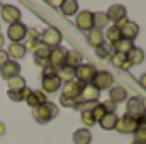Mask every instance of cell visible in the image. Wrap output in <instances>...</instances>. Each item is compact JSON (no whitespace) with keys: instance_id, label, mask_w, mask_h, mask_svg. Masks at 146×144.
Masks as SVG:
<instances>
[{"instance_id":"obj_1","label":"cell","mask_w":146,"mask_h":144,"mask_svg":"<svg viewBox=\"0 0 146 144\" xmlns=\"http://www.w3.org/2000/svg\"><path fill=\"white\" fill-rule=\"evenodd\" d=\"M58 112H60V108H58L56 104L46 102V104H42L41 107H37V108L33 110V117H34V120L39 122V124H46V122L53 120V119L58 115Z\"/></svg>"},{"instance_id":"obj_2","label":"cell","mask_w":146,"mask_h":144,"mask_svg":"<svg viewBox=\"0 0 146 144\" xmlns=\"http://www.w3.org/2000/svg\"><path fill=\"white\" fill-rule=\"evenodd\" d=\"M126 115L136 119V120H141L143 114H145V108H146V102L145 98L141 97H131L126 100Z\"/></svg>"},{"instance_id":"obj_3","label":"cell","mask_w":146,"mask_h":144,"mask_svg":"<svg viewBox=\"0 0 146 144\" xmlns=\"http://www.w3.org/2000/svg\"><path fill=\"white\" fill-rule=\"evenodd\" d=\"M139 126H141L139 120H136V119H133V117H129V115L124 114L122 117L117 119V124H115L114 129L117 132H121V134H134Z\"/></svg>"},{"instance_id":"obj_4","label":"cell","mask_w":146,"mask_h":144,"mask_svg":"<svg viewBox=\"0 0 146 144\" xmlns=\"http://www.w3.org/2000/svg\"><path fill=\"white\" fill-rule=\"evenodd\" d=\"M61 41H63V34L56 27H48L44 32H41V42L44 46H48L49 49L61 46Z\"/></svg>"},{"instance_id":"obj_5","label":"cell","mask_w":146,"mask_h":144,"mask_svg":"<svg viewBox=\"0 0 146 144\" xmlns=\"http://www.w3.org/2000/svg\"><path fill=\"white\" fill-rule=\"evenodd\" d=\"M90 85H92V87H95L99 92H102V90H109V88L114 87V76H112L109 71H106V70L97 71Z\"/></svg>"},{"instance_id":"obj_6","label":"cell","mask_w":146,"mask_h":144,"mask_svg":"<svg viewBox=\"0 0 146 144\" xmlns=\"http://www.w3.org/2000/svg\"><path fill=\"white\" fill-rule=\"evenodd\" d=\"M95 73H97V70H95L94 65H80V66L75 70V78H76L78 83H82V85L85 87V85H90V83H92Z\"/></svg>"},{"instance_id":"obj_7","label":"cell","mask_w":146,"mask_h":144,"mask_svg":"<svg viewBox=\"0 0 146 144\" xmlns=\"http://www.w3.org/2000/svg\"><path fill=\"white\" fill-rule=\"evenodd\" d=\"M75 24L80 31L83 32H90L94 29V12H88V10H82L76 19H75Z\"/></svg>"},{"instance_id":"obj_8","label":"cell","mask_w":146,"mask_h":144,"mask_svg":"<svg viewBox=\"0 0 146 144\" xmlns=\"http://www.w3.org/2000/svg\"><path fill=\"white\" fill-rule=\"evenodd\" d=\"M26 34H27V27H26V24H22V22L10 24L9 29H7V37H9L12 42H21L22 39H26Z\"/></svg>"},{"instance_id":"obj_9","label":"cell","mask_w":146,"mask_h":144,"mask_svg":"<svg viewBox=\"0 0 146 144\" xmlns=\"http://www.w3.org/2000/svg\"><path fill=\"white\" fill-rule=\"evenodd\" d=\"M41 87H42V93L44 95H53L60 90L61 87V80L56 76V75H51V76H42L41 80Z\"/></svg>"},{"instance_id":"obj_10","label":"cell","mask_w":146,"mask_h":144,"mask_svg":"<svg viewBox=\"0 0 146 144\" xmlns=\"http://www.w3.org/2000/svg\"><path fill=\"white\" fill-rule=\"evenodd\" d=\"M0 15L2 19L7 22V24H15V22H21V10L14 5H2L0 9Z\"/></svg>"},{"instance_id":"obj_11","label":"cell","mask_w":146,"mask_h":144,"mask_svg":"<svg viewBox=\"0 0 146 144\" xmlns=\"http://www.w3.org/2000/svg\"><path fill=\"white\" fill-rule=\"evenodd\" d=\"M82 88H83V85L78 83L76 80L66 81L61 87V97H65V98H78L80 93H82Z\"/></svg>"},{"instance_id":"obj_12","label":"cell","mask_w":146,"mask_h":144,"mask_svg":"<svg viewBox=\"0 0 146 144\" xmlns=\"http://www.w3.org/2000/svg\"><path fill=\"white\" fill-rule=\"evenodd\" d=\"M66 49L65 48H61V46H58V48H53L51 49V53H49V65L53 66V68H60V66H63L65 65V59H66Z\"/></svg>"},{"instance_id":"obj_13","label":"cell","mask_w":146,"mask_h":144,"mask_svg":"<svg viewBox=\"0 0 146 144\" xmlns=\"http://www.w3.org/2000/svg\"><path fill=\"white\" fill-rule=\"evenodd\" d=\"M99 97H100V92H99L95 87L85 85V87L82 88V93H80L78 100H80L82 104H95V102L99 100Z\"/></svg>"},{"instance_id":"obj_14","label":"cell","mask_w":146,"mask_h":144,"mask_svg":"<svg viewBox=\"0 0 146 144\" xmlns=\"http://www.w3.org/2000/svg\"><path fill=\"white\" fill-rule=\"evenodd\" d=\"M0 75H2L3 80H10V78H14V76H19V75H21V65H19L17 61L9 59L5 65L0 66Z\"/></svg>"},{"instance_id":"obj_15","label":"cell","mask_w":146,"mask_h":144,"mask_svg":"<svg viewBox=\"0 0 146 144\" xmlns=\"http://www.w3.org/2000/svg\"><path fill=\"white\" fill-rule=\"evenodd\" d=\"M33 53H34V59H36V63L39 66H46L49 63V53H51V49L48 46H44L42 42L37 44Z\"/></svg>"},{"instance_id":"obj_16","label":"cell","mask_w":146,"mask_h":144,"mask_svg":"<svg viewBox=\"0 0 146 144\" xmlns=\"http://www.w3.org/2000/svg\"><path fill=\"white\" fill-rule=\"evenodd\" d=\"M121 37L122 39H127V41H134L138 34H139V26L136 24V22H131V20H127L121 29Z\"/></svg>"},{"instance_id":"obj_17","label":"cell","mask_w":146,"mask_h":144,"mask_svg":"<svg viewBox=\"0 0 146 144\" xmlns=\"http://www.w3.org/2000/svg\"><path fill=\"white\" fill-rule=\"evenodd\" d=\"M5 53H7L9 59L12 58V61H19V59H22V58L26 56L27 49H26V46L21 44V42H10V46H9V49H7Z\"/></svg>"},{"instance_id":"obj_18","label":"cell","mask_w":146,"mask_h":144,"mask_svg":"<svg viewBox=\"0 0 146 144\" xmlns=\"http://www.w3.org/2000/svg\"><path fill=\"white\" fill-rule=\"evenodd\" d=\"M106 15H107V19H109V22L117 24L119 20L126 19V9H124L122 5H119V3H115V5H110L109 10L106 12Z\"/></svg>"},{"instance_id":"obj_19","label":"cell","mask_w":146,"mask_h":144,"mask_svg":"<svg viewBox=\"0 0 146 144\" xmlns=\"http://www.w3.org/2000/svg\"><path fill=\"white\" fill-rule=\"evenodd\" d=\"M109 100L114 102L115 105L121 104V102H126L127 100V92L124 87H119V85H114L112 88H109Z\"/></svg>"},{"instance_id":"obj_20","label":"cell","mask_w":146,"mask_h":144,"mask_svg":"<svg viewBox=\"0 0 146 144\" xmlns=\"http://www.w3.org/2000/svg\"><path fill=\"white\" fill-rule=\"evenodd\" d=\"M87 42L92 46V48H100L104 42H106V37H104V32L99 31V29H92L90 32H87Z\"/></svg>"},{"instance_id":"obj_21","label":"cell","mask_w":146,"mask_h":144,"mask_svg":"<svg viewBox=\"0 0 146 144\" xmlns=\"http://www.w3.org/2000/svg\"><path fill=\"white\" fill-rule=\"evenodd\" d=\"M73 143L75 144H90L92 143V132H90V129H87V127L76 129L73 132Z\"/></svg>"},{"instance_id":"obj_22","label":"cell","mask_w":146,"mask_h":144,"mask_svg":"<svg viewBox=\"0 0 146 144\" xmlns=\"http://www.w3.org/2000/svg\"><path fill=\"white\" fill-rule=\"evenodd\" d=\"M48 100H46V95L42 93V92H31V95L26 98V104L29 105V107L33 108H37V107H41L42 104H46Z\"/></svg>"},{"instance_id":"obj_23","label":"cell","mask_w":146,"mask_h":144,"mask_svg":"<svg viewBox=\"0 0 146 144\" xmlns=\"http://www.w3.org/2000/svg\"><path fill=\"white\" fill-rule=\"evenodd\" d=\"M26 39H27L26 49H31V51H34V48H36L37 44L41 42V32L37 31L36 27H31V29H27V34H26Z\"/></svg>"},{"instance_id":"obj_24","label":"cell","mask_w":146,"mask_h":144,"mask_svg":"<svg viewBox=\"0 0 146 144\" xmlns=\"http://www.w3.org/2000/svg\"><path fill=\"white\" fill-rule=\"evenodd\" d=\"M126 58H127V61L134 66V65H141L143 61H145V51L141 49V48H133L127 54H126Z\"/></svg>"},{"instance_id":"obj_25","label":"cell","mask_w":146,"mask_h":144,"mask_svg":"<svg viewBox=\"0 0 146 144\" xmlns=\"http://www.w3.org/2000/svg\"><path fill=\"white\" fill-rule=\"evenodd\" d=\"M110 48H112V51H114V53L127 54V53L134 48V44H133V41H127V39H119V41H117V42H114Z\"/></svg>"},{"instance_id":"obj_26","label":"cell","mask_w":146,"mask_h":144,"mask_svg":"<svg viewBox=\"0 0 146 144\" xmlns=\"http://www.w3.org/2000/svg\"><path fill=\"white\" fill-rule=\"evenodd\" d=\"M65 65L70 66V68H73V70H76L80 65H83V61H82V54H80L78 51H68V53H66Z\"/></svg>"},{"instance_id":"obj_27","label":"cell","mask_w":146,"mask_h":144,"mask_svg":"<svg viewBox=\"0 0 146 144\" xmlns=\"http://www.w3.org/2000/svg\"><path fill=\"white\" fill-rule=\"evenodd\" d=\"M90 110H92V108L88 107L87 104H85L83 108L80 110V119H82V122L87 126V129H90L92 126H95V124H97V120L94 119V115H92V112H90Z\"/></svg>"},{"instance_id":"obj_28","label":"cell","mask_w":146,"mask_h":144,"mask_svg":"<svg viewBox=\"0 0 146 144\" xmlns=\"http://www.w3.org/2000/svg\"><path fill=\"white\" fill-rule=\"evenodd\" d=\"M7 85H9V92L15 93V92H21L26 88V80L19 75V76H14L10 80H7Z\"/></svg>"},{"instance_id":"obj_29","label":"cell","mask_w":146,"mask_h":144,"mask_svg":"<svg viewBox=\"0 0 146 144\" xmlns=\"http://www.w3.org/2000/svg\"><path fill=\"white\" fill-rule=\"evenodd\" d=\"M56 76L61 80V81H73L75 80V70L70 68V66H66V65H63V66H60L58 70H56Z\"/></svg>"},{"instance_id":"obj_30","label":"cell","mask_w":146,"mask_h":144,"mask_svg":"<svg viewBox=\"0 0 146 144\" xmlns=\"http://www.w3.org/2000/svg\"><path fill=\"white\" fill-rule=\"evenodd\" d=\"M117 115L115 114H106V117L104 119H100L97 124L102 127V129H106V131H112L114 127H115V124H117Z\"/></svg>"},{"instance_id":"obj_31","label":"cell","mask_w":146,"mask_h":144,"mask_svg":"<svg viewBox=\"0 0 146 144\" xmlns=\"http://www.w3.org/2000/svg\"><path fill=\"white\" fill-rule=\"evenodd\" d=\"M61 12L66 15V17H72L78 12V2L76 0H63L61 3Z\"/></svg>"},{"instance_id":"obj_32","label":"cell","mask_w":146,"mask_h":144,"mask_svg":"<svg viewBox=\"0 0 146 144\" xmlns=\"http://www.w3.org/2000/svg\"><path fill=\"white\" fill-rule=\"evenodd\" d=\"M109 19L106 15V12H94V29L102 31L104 27H107Z\"/></svg>"},{"instance_id":"obj_33","label":"cell","mask_w":146,"mask_h":144,"mask_svg":"<svg viewBox=\"0 0 146 144\" xmlns=\"http://www.w3.org/2000/svg\"><path fill=\"white\" fill-rule=\"evenodd\" d=\"M31 88H24V90H21V92H15V93H12V92H9V98L10 100H14V102H21V100H26L29 95H31Z\"/></svg>"},{"instance_id":"obj_34","label":"cell","mask_w":146,"mask_h":144,"mask_svg":"<svg viewBox=\"0 0 146 144\" xmlns=\"http://www.w3.org/2000/svg\"><path fill=\"white\" fill-rule=\"evenodd\" d=\"M104 37H106V39H107V41L110 42V46H112L114 42H117L119 39H122V37H121V31H119L115 26L109 27V29H107V34H106Z\"/></svg>"},{"instance_id":"obj_35","label":"cell","mask_w":146,"mask_h":144,"mask_svg":"<svg viewBox=\"0 0 146 144\" xmlns=\"http://www.w3.org/2000/svg\"><path fill=\"white\" fill-rule=\"evenodd\" d=\"M127 58H126V54H121V53H112L109 58L110 65H114L115 68H121L122 65H124V61H126Z\"/></svg>"},{"instance_id":"obj_36","label":"cell","mask_w":146,"mask_h":144,"mask_svg":"<svg viewBox=\"0 0 146 144\" xmlns=\"http://www.w3.org/2000/svg\"><path fill=\"white\" fill-rule=\"evenodd\" d=\"M134 136V143H138V144H146V126H139L138 127V131L133 134Z\"/></svg>"},{"instance_id":"obj_37","label":"cell","mask_w":146,"mask_h":144,"mask_svg":"<svg viewBox=\"0 0 146 144\" xmlns=\"http://www.w3.org/2000/svg\"><path fill=\"white\" fill-rule=\"evenodd\" d=\"M90 112H92V115H94V119H95L97 122H99L100 119H104V117H106V114H107V112H106V108L102 107V104H95V105L92 107Z\"/></svg>"},{"instance_id":"obj_38","label":"cell","mask_w":146,"mask_h":144,"mask_svg":"<svg viewBox=\"0 0 146 144\" xmlns=\"http://www.w3.org/2000/svg\"><path fill=\"white\" fill-rule=\"evenodd\" d=\"M110 54H112V48L107 46L106 42H104L100 48H97V56H99V58H102V59H109Z\"/></svg>"},{"instance_id":"obj_39","label":"cell","mask_w":146,"mask_h":144,"mask_svg":"<svg viewBox=\"0 0 146 144\" xmlns=\"http://www.w3.org/2000/svg\"><path fill=\"white\" fill-rule=\"evenodd\" d=\"M102 107L106 108V112H107V114H115V110H117V105H115L114 102H110V100L102 102Z\"/></svg>"},{"instance_id":"obj_40","label":"cell","mask_w":146,"mask_h":144,"mask_svg":"<svg viewBox=\"0 0 146 144\" xmlns=\"http://www.w3.org/2000/svg\"><path fill=\"white\" fill-rule=\"evenodd\" d=\"M51 75H56V68H53L48 63L46 66H42V76H51Z\"/></svg>"},{"instance_id":"obj_41","label":"cell","mask_w":146,"mask_h":144,"mask_svg":"<svg viewBox=\"0 0 146 144\" xmlns=\"http://www.w3.org/2000/svg\"><path fill=\"white\" fill-rule=\"evenodd\" d=\"M7 61H9V56H7V53L0 49V66H2V65H5Z\"/></svg>"},{"instance_id":"obj_42","label":"cell","mask_w":146,"mask_h":144,"mask_svg":"<svg viewBox=\"0 0 146 144\" xmlns=\"http://www.w3.org/2000/svg\"><path fill=\"white\" fill-rule=\"evenodd\" d=\"M61 3H63V0H60V2L58 0H48V5L49 7H60L61 9Z\"/></svg>"},{"instance_id":"obj_43","label":"cell","mask_w":146,"mask_h":144,"mask_svg":"<svg viewBox=\"0 0 146 144\" xmlns=\"http://www.w3.org/2000/svg\"><path fill=\"white\" fill-rule=\"evenodd\" d=\"M139 85H141V87H143V88L146 90V73L139 76Z\"/></svg>"},{"instance_id":"obj_44","label":"cell","mask_w":146,"mask_h":144,"mask_svg":"<svg viewBox=\"0 0 146 144\" xmlns=\"http://www.w3.org/2000/svg\"><path fill=\"white\" fill-rule=\"evenodd\" d=\"M131 68H133V65H131L127 59H126V61H124V65L121 66V70H131Z\"/></svg>"},{"instance_id":"obj_45","label":"cell","mask_w":146,"mask_h":144,"mask_svg":"<svg viewBox=\"0 0 146 144\" xmlns=\"http://www.w3.org/2000/svg\"><path fill=\"white\" fill-rule=\"evenodd\" d=\"M143 126H146V108H145V114H143V117H141V120H139Z\"/></svg>"},{"instance_id":"obj_46","label":"cell","mask_w":146,"mask_h":144,"mask_svg":"<svg viewBox=\"0 0 146 144\" xmlns=\"http://www.w3.org/2000/svg\"><path fill=\"white\" fill-rule=\"evenodd\" d=\"M2 134H5V124L0 122V136H2Z\"/></svg>"},{"instance_id":"obj_47","label":"cell","mask_w":146,"mask_h":144,"mask_svg":"<svg viewBox=\"0 0 146 144\" xmlns=\"http://www.w3.org/2000/svg\"><path fill=\"white\" fill-rule=\"evenodd\" d=\"M3 42H5V39H3V36H2V34H0V49H2V48H3Z\"/></svg>"},{"instance_id":"obj_48","label":"cell","mask_w":146,"mask_h":144,"mask_svg":"<svg viewBox=\"0 0 146 144\" xmlns=\"http://www.w3.org/2000/svg\"><path fill=\"white\" fill-rule=\"evenodd\" d=\"M131 144H138V143H134V141H133V143H131Z\"/></svg>"},{"instance_id":"obj_49","label":"cell","mask_w":146,"mask_h":144,"mask_svg":"<svg viewBox=\"0 0 146 144\" xmlns=\"http://www.w3.org/2000/svg\"><path fill=\"white\" fill-rule=\"evenodd\" d=\"M0 9H2V3H0Z\"/></svg>"}]
</instances>
